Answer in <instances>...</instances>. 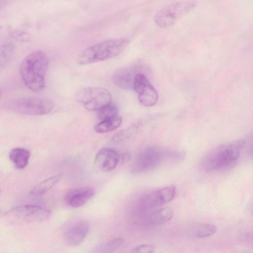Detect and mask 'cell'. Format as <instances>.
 <instances>
[{"label": "cell", "instance_id": "cell-23", "mask_svg": "<svg viewBox=\"0 0 253 253\" xmlns=\"http://www.w3.org/2000/svg\"><path fill=\"white\" fill-rule=\"evenodd\" d=\"M97 111L98 117L102 121L117 116L118 109L115 105L110 103L103 106Z\"/></svg>", "mask_w": 253, "mask_h": 253}, {"label": "cell", "instance_id": "cell-4", "mask_svg": "<svg viewBox=\"0 0 253 253\" xmlns=\"http://www.w3.org/2000/svg\"><path fill=\"white\" fill-rule=\"evenodd\" d=\"M197 5V2L194 0H185L170 3L157 11L154 16V22L161 28L170 27L192 11Z\"/></svg>", "mask_w": 253, "mask_h": 253}, {"label": "cell", "instance_id": "cell-13", "mask_svg": "<svg viewBox=\"0 0 253 253\" xmlns=\"http://www.w3.org/2000/svg\"><path fill=\"white\" fill-rule=\"evenodd\" d=\"M172 216V211L168 207L143 210L142 222L146 226H158L169 221Z\"/></svg>", "mask_w": 253, "mask_h": 253}, {"label": "cell", "instance_id": "cell-8", "mask_svg": "<svg viewBox=\"0 0 253 253\" xmlns=\"http://www.w3.org/2000/svg\"><path fill=\"white\" fill-rule=\"evenodd\" d=\"M133 89L137 94L138 100L143 105L151 107L157 103L158 92L144 74H137Z\"/></svg>", "mask_w": 253, "mask_h": 253}, {"label": "cell", "instance_id": "cell-3", "mask_svg": "<svg viewBox=\"0 0 253 253\" xmlns=\"http://www.w3.org/2000/svg\"><path fill=\"white\" fill-rule=\"evenodd\" d=\"M129 42V40L126 38L99 42L84 50L80 54L78 62L81 65H86L109 59L121 53Z\"/></svg>", "mask_w": 253, "mask_h": 253}, {"label": "cell", "instance_id": "cell-27", "mask_svg": "<svg viewBox=\"0 0 253 253\" xmlns=\"http://www.w3.org/2000/svg\"><path fill=\"white\" fill-rule=\"evenodd\" d=\"M11 0H0V10L9 3Z\"/></svg>", "mask_w": 253, "mask_h": 253}, {"label": "cell", "instance_id": "cell-1", "mask_svg": "<svg viewBox=\"0 0 253 253\" xmlns=\"http://www.w3.org/2000/svg\"><path fill=\"white\" fill-rule=\"evenodd\" d=\"M48 65V57L43 51L36 50L27 55L19 68L20 75L25 86L34 92L43 90L45 87Z\"/></svg>", "mask_w": 253, "mask_h": 253}, {"label": "cell", "instance_id": "cell-21", "mask_svg": "<svg viewBox=\"0 0 253 253\" xmlns=\"http://www.w3.org/2000/svg\"><path fill=\"white\" fill-rule=\"evenodd\" d=\"M124 239L123 238H115L102 243L94 249L95 253H111L119 248L124 244Z\"/></svg>", "mask_w": 253, "mask_h": 253}, {"label": "cell", "instance_id": "cell-12", "mask_svg": "<svg viewBox=\"0 0 253 253\" xmlns=\"http://www.w3.org/2000/svg\"><path fill=\"white\" fill-rule=\"evenodd\" d=\"M94 194V190L89 187L73 188L66 193L65 202L69 207L79 208L84 205Z\"/></svg>", "mask_w": 253, "mask_h": 253}, {"label": "cell", "instance_id": "cell-15", "mask_svg": "<svg viewBox=\"0 0 253 253\" xmlns=\"http://www.w3.org/2000/svg\"><path fill=\"white\" fill-rule=\"evenodd\" d=\"M137 74L134 68L125 67L116 71L113 77V81L120 88L132 89Z\"/></svg>", "mask_w": 253, "mask_h": 253}, {"label": "cell", "instance_id": "cell-22", "mask_svg": "<svg viewBox=\"0 0 253 253\" xmlns=\"http://www.w3.org/2000/svg\"><path fill=\"white\" fill-rule=\"evenodd\" d=\"M137 129V126L132 125L128 127L123 129L116 133L112 138V141L114 143H119L124 141L135 134Z\"/></svg>", "mask_w": 253, "mask_h": 253}, {"label": "cell", "instance_id": "cell-11", "mask_svg": "<svg viewBox=\"0 0 253 253\" xmlns=\"http://www.w3.org/2000/svg\"><path fill=\"white\" fill-rule=\"evenodd\" d=\"M89 230V224L85 220L78 219L71 222L64 231L66 243L71 247L79 246L86 237Z\"/></svg>", "mask_w": 253, "mask_h": 253}, {"label": "cell", "instance_id": "cell-7", "mask_svg": "<svg viewBox=\"0 0 253 253\" xmlns=\"http://www.w3.org/2000/svg\"><path fill=\"white\" fill-rule=\"evenodd\" d=\"M165 152L157 146L146 148L137 156L133 170L137 172H145L155 169L165 160Z\"/></svg>", "mask_w": 253, "mask_h": 253}, {"label": "cell", "instance_id": "cell-9", "mask_svg": "<svg viewBox=\"0 0 253 253\" xmlns=\"http://www.w3.org/2000/svg\"><path fill=\"white\" fill-rule=\"evenodd\" d=\"M176 187L170 185L144 195L140 201L142 210H148L170 202L176 194Z\"/></svg>", "mask_w": 253, "mask_h": 253}, {"label": "cell", "instance_id": "cell-24", "mask_svg": "<svg viewBox=\"0 0 253 253\" xmlns=\"http://www.w3.org/2000/svg\"><path fill=\"white\" fill-rule=\"evenodd\" d=\"M155 251V247L150 244H143L135 247L131 250L132 253H151Z\"/></svg>", "mask_w": 253, "mask_h": 253}, {"label": "cell", "instance_id": "cell-10", "mask_svg": "<svg viewBox=\"0 0 253 253\" xmlns=\"http://www.w3.org/2000/svg\"><path fill=\"white\" fill-rule=\"evenodd\" d=\"M10 213L16 218L31 222H41L47 220L51 215L48 209L36 205H25L14 207Z\"/></svg>", "mask_w": 253, "mask_h": 253}, {"label": "cell", "instance_id": "cell-17", "mask_svg": "<svg viewBox=\"0 0 253 253\" xmlns=\"http://www.w3.org/2000/svg\"><path fill=\"white\" fill-rule=\"evenodd\" d=\"M62 174H56L47 178L35 186L31 191V194L35 197L42 196L52 188L62 179Z\"/></svg>", "mask_w": 253, "mask_h": 253}, {"label": "cell", "instance_id": "cell-26", "mask_svg": "<svg viewBox=\"0 0 253 253\" xmlns=\"http://www.w3.org/2000/svg\"><path fill=\"white\" fill-rule=\"evenodd\" d=\"M120 158H121L122 162L124 163L130 159V155L128 153H125L123 154L122 156H120Z\"/></svg>", "mask_w": 253, "mask_h": 253}, {"label": "cell", "instance_id": "cell-14", "mask_svg": "<svg viewBox=\"0 0 253 253\" xmlns=\"http://www.w3.org/2000/svg\"><path fill=\"white\" fill-rule=\"evenodd\" d=\"M120 162V155L115 150L105 148L100 149L95 158L96 167L103 172H109L115 169Z\"/></svg>", "mask_w": 253, "mask_h": 253}, {"label": "cell", "instance_id": "cell-25", "mask_svg": "<svg viewBox=\"0 0 253 253\" xmlns=\"http://www.w3.org/2000/svg\"><path fill=\"white\" fill-rule=\"evenodd\" d=\"M12 36L19 42H28L30 39L28 34L20 31L14 32L12 34Z\"/></svg>", "mask_w": 253, "mask_h": 253}, {"label": "cell", "instance_id": "cell-28", "mask_svg": "<svg viewBox=\"0 0 253 253\" xmlns=\"http://www.w3.org/2000/svg\"><path fill=\"white\" fill-rule=\"evenodd\" d=\"M1 89L0 88V98L1 97Z\"/></svg>", "mask_w": 253, "mask_h": 253}, {"label": "cell", "instance_id": "cell-5", "mask_svg": "<svg viewBox=\"0 0 253 253\" xmlns=\"http://www.w3.org/2000/svg\"><path fill=\"white\" fill-rule=\"evenodd\" d=\"M8 107L20 114L39 116L50 113L54 107V103L46 98L27 96L14 99L9 103Z\"/></svg>", "mask_w": 253, "mask_h": 253}, {"label": "cell", "instance_id": "cell-20", "mask_svg": "<svg viewBox=\"0 0 253 253\" xmlns=\"http://www.w3.org/2000/svg\"><path fill=\"white\" fill-rule=\"evenodd\" d=\"M216 231V227L210 223H200L196 225L192 231V236L201 239L210 237Z\"/></svg>", "mask_w": 253, "mask_h": 253}, {"label": "cell", "instance_id": "cell-29", "mask_svg": "<svg viewBox=\"0 0 253 253\" xmlns=\"http://www.w3.org/2000/svg\"></svg>", "mask_w": 253, "mask_h": 253}, {"label": "cell", "instance_id": "cell-16", "mask_svg": "<svg viewBox=\"0 0 253 253\" xmlns=\"http://www.w3.org/2000/svg\"><path fill=\"white\" fill-rule=\"evenodd\" d=\"M30 152L24 148L16 147L9 153V158L15 167L18 169L25 168L28 164Z\"/></svg>", "mask_w": 253, "mask_h": 253}, {"label": "cell", "instance_id": "cell-19", "mask_svg": "<svg viewBox=\"0 0 253 253\" xmlns=\"http://www.w3.org/2000/svg\"><path fill=\"white\" fill-rule=\"evenodd\" d=\"M122 123V118L117 115L115 117L102 120L94 126V130L98 133L110 132L119 127Z\"/></svg>", "mask_w": 253, "mask_h": 253}, {"label": "cell", "instance_id": "cell-6", "mask_svg": "<svg viewBox=\"0 0 253 253\" xmlns=\"http://www.w3.org/2000/svg\"><path fill=\"white\" fill-rule=\"evenodd\" d=\"M76 100L89 111H97L111 103L109 91L101 87H87L79 90L75 95Z\"/></svg>", "mask_w": 253, "mask_h": 253}, {"label": "cell", "instance_id": "cell-2", "mask_svg": "<svg viewBox=\"0 0 253 253\" xmlns=\"http://www.w3.org/2000/svg\"><path fill=\"white\" fill-rule=\"evenodd\" d=\"M246 145L244 140L240 139L219 145L203 158L200 167L206 172L232 167L238 161Z\"/></svg>", "mask_w": 253, "mask_h": 253}, {"label": "cell", "instance_id": "cell-18", "mask_svg": "<svg viewBox=\"0 0 253 253\" xmlns=\"http://www.w3.org/2000/svg\"><path fill=\"white\" fill-rule=\"evenodd\" d=\"M15 52V45L11 42H6L0 45V73L11 61Z\"/></svg>", "mask_w": 253, "mask_h": 253}]
</instances>
